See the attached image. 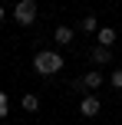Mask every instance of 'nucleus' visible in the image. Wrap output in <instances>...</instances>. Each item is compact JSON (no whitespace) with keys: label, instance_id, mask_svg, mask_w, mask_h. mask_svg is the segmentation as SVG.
Here are the masks:
<instances>
[{"label":"nucleus","instance_id":"f257e3e1","mask_svg":"<svg viewBox=\"0 0 122 125\" xmlns=\"http://www.w3.org/2000/svg\"><path fill=\"white\" fill-rule=\"evenodd\" d=\"M33 69H36L40 76H53V73L63 69V56L53 53V50H43V53H36V59H33Z\"/></svg>","mask_w":122,"mask_h":125},{"label":"nucleus","instance_id":"f03ea898","mask_svg":"<svg viewBox=\"0 0 122 125\" xmlns=\"http://www.w3.org/2000/svg\"><path fill=\"white\" fill-rule=\"evenodd\" d=\"M13 17H17L20 26H30L33 20H36V3H33V0H20V3L13 7Z\"/></svg>","mask_w":122,"mask_h":125},{"label":"nucleus","instance_id":"7ed1b4c3","mask_svg":"<svg viewBox=\"0 0 122 125\" xmlns=\"http://www.w3.org/2000/svg\"><path fill=\"white\" fill-rule=\"evenodd\" d=\"M102 86V73H86L83 79L73 82V89H99Z\"/></svg>","mask_w":122,"mask_h":125},{"label":"nucleus","instance_id":"20e7f679","mask_svg":"<svg viewBox=\"0 0 122 125\" xmlns=\"http://www.w3.org/2000/svg\"><path fill=\"white\" fill-rule=\"evenodd\" d=\"M79 112H83L86 119H92V115H99V99H96V95H86V99L79 102Z\"/></svg>","mask_w":122,"mask_h":125},{"label":"nucleus","instance_id":"39448f33","mask_svg":"<svg viewBox=\"0 0 122 125\" xmlns=\"http://www.w3.org/2000/svg\"><path fill=\"white\" fill-rule=\"evenodd\" d=\"M96 36H99V46H106V50H109V46L116 43V30H112V26H102V30H99Z\"/></svg>","mask_w":122,"mask_h":125},{"label":"nucleus","instance_id":"423d86ee","mask_svg":"<svg viewBox=\"0 0 122 125\" xmlns=\"http://www.w3.org/2000/svg\"><path fill=\"white\" fill-rule=\"evenodd\" d=\"M53 40H56L59 46H66V43H73V30H69V26H56V33H53Z\"/></svg>","mask_w":122,"mask_h":125},{"label":"nucleus","instance_id":"0eeeda50","mask_svg":"<svg viewBox=\"0 0 122 125\" xmlns=\"http://www.w3.org/2000/svg\"><path fill=\"white\" fill-rule=\"evenodd\" d=\"M20 105H23V112H36V109H40V99L33 92H26L23 99H20Z\"/></svg>","mask_w":122,"mask_h":125},{"label":"nucleus","instance_id":"6e6552de","mask_svg":"<svg viewBox=\"0 0 122 125\" xmlns=\"http://www.w3.org/2000/svg\"><path fill=\"white\" fill-rule=\"evenodd\" d=\"M92 62H112V53L106 50V46H96V50H92Z\"/></svg>","mask_w":122,"mask_h":125},{"label":"nucleus","instance_id":"1a4fd4ad","mask_svg":"<svg viewBox=\"0 0 122 125\" xmlns=\"http://www.w3.org/2000/svg\"><path fill=\"white\" fill-rule=\"evenodd\" d=\"M79 26H83L86 33H96V30H99V26H96V17H83V23H79Z\"/></svg>","mask_w":122,"mask_h":125},{"label":"nucleus","instance_id":"9d476101","mask_svg":"<svg viewBox=\"0 0 122 125\" xmlns=\"http://www.w3.org/2000/svg\"><path fill=\"white\" fill-rule=\"evenodd\" d=\"M10 112V99H7V92H0V119Z\"/></svg>","mask_w":122,"mask_h":125},{"label":"nucleus","instance_id":"9b49d317","mask_svg":"<svg viewBox=\"0 0 122 125\" xmlns=\"http://www.w3.org/2000/svg\"><path fill=\"white\" fill-rule=\"evenodd\" d=\"M109 82H112L116 89H122V69H116V73H112V79H109Z\"/></svg>","mask_w":122,"mask_h":125},{"label":"nucleus","instance_id":"f8f14e48","mask_svg":"<svg viewBox=\"0 0 122 125\" xmlns=\"http://www.w3.org/2000/svg\"><path fill=\"white\" fill-rule=\"evenodd\" d=\"M0 20H3V10H0Z\"/></svg>","mask_w":122,"mask_h":125}]
</instances>
